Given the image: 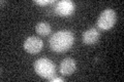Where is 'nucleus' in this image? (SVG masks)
<instances>
[{
  "label": "nucleus",
  "instance_id": "1",
  "mask_svg": "<svg viewBox=\"0 0 124 82\" xmlns=\"http://www.w3.org/2000/svg\"><path fill=\"white\" fill-rule=\"evenodd\" d=\"M75 37L72 32L68 30H62L54 33L49 40L50 47L55 52H65L72 46Z\"/></svg>",
  "mask_w": 124,
  "mask_h": 82
},
{
  "label": "nucleus",
  "instance_id": "2",
  "mask_svg": "<svg viewBox=\"0 0 124 82\" xmlns=\"http://www.w3.org/2000/svg\"><path fill=\"white\" fill-rule=\"evenodd\" d=\"M34 70H35L37 75H39L40 77L50 79L55 74L56 67H55V64L51 60L42 57L34 62Z\"/></svg>",
  "mask_w": 124,
  "mask_h": 82
},
{
  "label": "nucleus",
  "instance_id": "3",
  "mask_svg": "<svg viewBox=\"0 0 124 82\" xmlns=\"http://www.w3.org/2000/svg\"><path fill=\"white\" fill-rule=\"evenodd\" d=\"M116 23V13L112 8L103 10L97 19L96 25L101 30H110Z\"/></svg>",
  "mask_w": 124,
  "mask_h": 82
},
{
  "label": "nucleus",
  "instance_id": "4",
  "mask_svg": "<svg viewBox=\"0 0 124 82\" xmlns=\"http://www.w3.org/2000/svg\"><path fill=\"white\" fill-rule=\"evenodd\" d=\"M44 47V42L40 38L35 36H30L24 42V49L31 54H35L39 52Z\"/></svg>",
  "mask_w": 124,
  "mask_h": 82
},
{
  "label": "nucleus",
  "instance_id": "5",
  "mask_svg": "<svg viewBox=\"0 0 124 82\" xmlns=\"http://www.w3.org/2000/svg\"><path fill=\"white\" fill-rule=\"evenodd\" d=\"M55 13L60 17H68L75 10V3L69 0H62V1L56 2V5L54 7Z\"/></svg>",
  "mask_w": 124,
  "mask_h": 82
},
{
  "label": "nucleus",
  "instance_id": "6",
  "mask_svg": "<svg viewBox=\"0 0 124 82\" xmlns=\"http://www.w3.org/2000/svg\"><path fill=\"white\" fill-rule=\"evenodd\" d=\"M77 69V64L73 58L67 57L64 58L60 64V73L64 76H69L76 71Z\"/></svg>",
  "mask_w": 124,
  "mask_h": 82
},
{
  "label": "nucleus",
  "instance_id": "7",
  "mask_svg": "<svg viewBox=\"0 0 124 82\" xmlns=\"http://www.w3.org/2000/svg\"><path fill=\"white\" fill-rule=\"evenodd\" d=\"M99 39V32L95 28H91L83 33V41L85 44H94Z\"/></svg>",
  "mask_w": 124,
  "mask_h": 82
},
{
  "label": "nucleus",
  "instance_id": "8",
  "mask_svg": "<svg viewBox=\"0 0 124 82\" xmlns=\"http://www.w3.org/2000/svg\"><path fill=\"white\" fill-rule=\"evenodd\" d=\"M51 26H50L49 23H46V22H40L38 23L35 27V31L37 34L41 35V36H46L51 33Z\"/></svg>",
  "mask_w": 124,
  "mask_h": 82
},
{
  "label": "nucleus",
  "instance_id": "9",
  "mask_svg": "<svg viewBox=\"0 0 124 82\" xmlns=\"http://www.w3.org/2000/svg\"><path fill=\"white\" fill-rule=\"evenodd\" d=\"M34 2L38 5H48L51 3H55V1H53V0H35Z\"/></svg>",
  "mask_w": 124,
  "mask_h": 82
},
{
  "label": "nucleus",
  "instance_id": "10",
  "mask_svg": "<svg viewBox=\"0 0 124 82\" xmlns=\"http://www.w3.org/2000/svg\"><path fill=\"white\" fill-rule=\"evenodd\" d=\"M51 82H63V78H59V77H52L49 79Z\"/></svg>",
  "mask_w": 124,
  "mask_h": 82
}]
</instances>
